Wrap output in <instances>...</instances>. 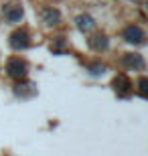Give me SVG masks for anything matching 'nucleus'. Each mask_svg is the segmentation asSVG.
I'll return each mask as SVG.
<instances>
[{
  "instance_id": "nucleus-3",
  "label": "nucleus",
  "mask_w": 148,
  "mask_h": 156,
  "mask_svg": "<svg viewBox=\"0 0 148 156\" xmlns=\"http://www.w3.org/2000/svg\"><path fill=\"white\" fill-rule=\"evenodd\" d=\"M75 23H77V27H79L81 30H89V29H93V24H96L89 14H81V16H77Z\"/></svg>"
},
{
  "instance_id": "nucleus-4",
  "label": "nucleus",
  "mask_w": 148,
  "mask_h": 156,
  "mask_svg": "<svg viewBox=\"0 0 148 156\" xmlns=\"http://www.w3.org/2000/svg\"><path fill=\"white\" fill-rule=\"evenodd\" d=\"M43 16L47 18V23H57L59 18H61V14H59V10H55V8H45V10H43Z\"/></svg>"
},
{
  "instance_id": "nucleus-2",
  "label": "nucleus",
  "mask_w": 148,
  "mask_h": 156,
  "mask_svg": "<svg viewBox=\"0 0 148 156\" xmlns=\"http://www.w3.org/2000/svg\"><path fill=\"white\" fill-rule=\"evenodd\" d=\"M4 16L8 23H18L20 18H23V8L20 6H14V8H6Z\"/></svg>"
},
{
  "instance_id": "nucleus-1",
  "label": "nucleus",
  "mask_w": 148,
  "mask_h": 156,
  "mask_svg": "<svg viewBox=\"0 0 148 156\" xmlns=\"http://www.w3.org/2000/svg\"><path fill=\"white\" fill-rule=\"evenodd\" d=\"M124 37L128 41H132V43H134V41H142L144 39V30L140 29V27H134V24H132V27H128V29L124 30Z\"/></svg>"
}]
</instances>
